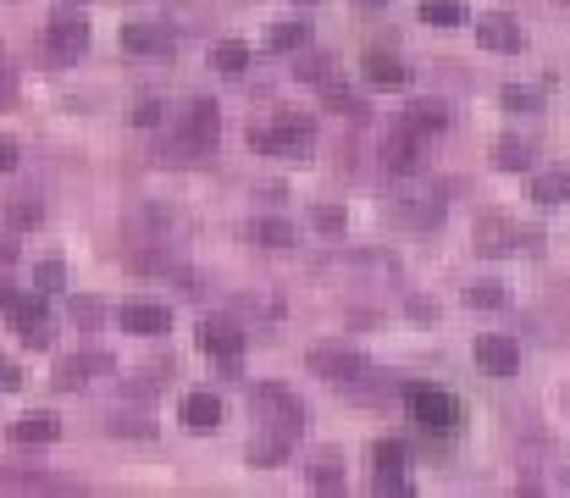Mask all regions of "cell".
I'll list each match as a JSON object with an SVG mask.
<instances>
[{
	"mask_svg": "<svg viewBox=\"0 0 570 498\" xmlns=\"http://www.w3.org/2000/svg\"><path fill=\"white\" fill-rule=\"evenodd\" d=\"M382 216L399 227H438L443 222V183L421 178V172H399L382 194Z\"/></svg>",
	"mask_w": 570,
	"mask_h": 498,
	"instance_id": "1",
	"label": "cell"
},
{
	"mask_svg": "<svg viewBox=\"0 0 570 498\" xmlns=\"http://www.w3.org/2000/svg\"><path fill=\"white\" fill-rule=\"evenodd\" d=\"M310 371H316L321 382H333V388L355 393V399H371V393H377V377H382L366 355H355V349H344V344H316L310 349Z\"/></svg>",
	"mask_w": 570,
	"mask_h": 498,
	"instance_id": "2",
	"label": "cell"
},
{
	"mask_svg": "<svg viewBox=\"0 0 570 498\" xmlns=\"http://www.w3.org/2000/svg\"><path fill=\"white\" fill-rule=\"evenodd\" d=\"M250 410H255V432H272V438H288V443L305 432V404L277 382H261L250 393Z\"/></svg>",
	"mask_w": 570,
	"mask_h": 498,
	"instance_id": "3",
	"label": "cell"
},
{
	"mask_svg": "<svg viewBox=\"0 0 570 498\" xmlns=\"http://www.w3.org/2000/svg\"><path fill=\"white\" fill-rule=\"evenodd\" d=\"M216 133H222L216 100H194V106H183L178 128H172V139H167L172 161H194V155H211V150H216Z\"/></svg>",
	"mask_w": 570,
	"mask_h": 498,
	"instance_id": "4",
	"label": "cell"
},
{
	"mask_svg": "<svg viewBox=\"0 0 570 498\" xmlns=\"http://www.w3.org/2000/svg\"><path fill=\"white\" fill-rule=\"evenodd\" d=\"M250 150L283 155V161H305V155L316 150V122L310 117H277L272 128H261V133L250 128Z\"/></svg>",
	"mask_w": 570,
	"mask_h": 498,
	"instance_id": "5",
	"label": "cell"
},
{
	"mask_svg": "<svg viewBox=\"0 0 570 498\" xmlns=\"http://www.w3.org/2000/svg\"><path fill=\"white\" fill-rule=\"evenodd\" d=\"M327 272L349 288H399V261L382 255V249H360V255H344V261H327Z\"/></svg>",
	"mask_w": 570,
	"mask_h": 498,
	"instance_id": "6",
	"label": "cell"
},
{
	"mask_svg": "<svg viewBox=\"0 0 570 498\" xmlns=\"http://www.w3.org/2000/svg\"><path fill=\"white\" fill-rule=\"evenodd\" d=\"M404 404H410V421H416L421 432H454L460 427V404H454V393H443V388H410L404 393Z\"/></svg>",
	"mask_w": 570,
	"mask_h": 498,
	"instance_id": "7",
	"label": "cell"
},
{
	"mask_svg": "<svg viewBox=\"0 0 570 498\" xmlns=\"http://www.w3.org/2000/svg\"><path fill=\"white\" fill-rule=\"evenodd\" d=\"M476 249L482 255H510V249H532L537 244V233L532 227H521V222H510V216H476Z\"/></svg>",
	"mask_w": 570,
	"mask_h": 498,
	"instance_id": "8",
	"label": "cell"
},
{
	"mask_svg": "<svg viewBox=\"0 0 570 498\" xmlns=\"http://www.w3.org/2000/svg\"><path fill=\"white\" fill-rule=\"evenodd\" d=\"M84 50H89V23H84V17H72V12L50 17V28H45V56L56 61V67H72Z\"/></svg>",
	"mask_w": 570,
	"mask_h": 498,
	"instance_id": "9",
	"label": "cell"
},
{
	"mask_svg": "<svg viewBox=\"0 0 570 498\" xmlns=\"http://www.w3.org/2000/svg\"><path fill=\"white\" fill-rule=\"evenodd\" d=\"M427 150H432V133H416V128H404V122L382 139L388 172H421V166H427Z\"/></svg>",
	"mask_w": 570,
	"mask_h": 498,
	"instance_id": "10",
	"label": "cell"
},
{
	"mask_svg": "<svg viewBox=\"0 0 570 498\" xmlns=\"http://www.w3.org/2000/svg\"><path fill=\"white\" fill-rule=\"evenodd\" d=\"M200 349L211 360H222V366H238V355H244V327L227 316H205L200 321Z\"/></svg>",
	"mask_w": 570,
	"mask_h": 498,
	"instance_id": "11",
	"label": "cell"
},
{
	"mask_svg": "<svg viewBox=\"0 0 570 498\" xmlns=\"http://www.w3.org/2000/svg\"><path fill=\"white\" fill-rule=\"evenodd\" d=\"M476 366L487 377H515L521 371V344L504 338V332H487V338H476Z\"/></svg>",
	"mask_w": 570,
	"mask_h": 498,
	"instance_id": "12",
	"label": "cell"
},
{
	"mask_svg": "<svg viewBox=\"0 0 570 498\" xmlns=\"http://www.w3.org/2000/svg\"><path fill=\"white\" fill-rule=\"evenodd\" d=\"M122 50H133V56H172L178 39H172L167 23H128L122 28Z\"/></svg>",
	"mask_w": 570,
	"mask_h": 498,
	"instance_id": "13",
	"label": "cell"
},
{
	"mask_svg": "<svg viewBox=\"0 0 570 498\" xmlns=\"http://www.w3.org/2000/svg\"><path fill=\"white\" fill-rule=\"evenodd\" d=\"M122 332H139V338H161V332H172V310L167 305H150V299H133V305H122Z\"/></svg>",
	"mask_w": 570,
	"mask_h": 498,
	"instance_id": "14",
	"label": "cell"
},
{
	"mask_svg": "<svg viewBox=\"0 0 570 498\" xmlns=\"http://www.w3.org/2000/svg\"><path fill=\"white\" fill-rule=\"evenodd\" d=\"M178 421L189 432H216L222 427V399H216V393H189V399H183V410H178Z\"/></svg>",
	"mask_w": 570,
	"mask_h": 498,
	"instance_id": "15",
	"label": "cell"
},
{
	"mask_svg": "<svg viewBox=\"0 0 570 498\" xmlns=\"http://www.w3.org/2000/svg\"><path fill=\"white\" fill-rule=\"evenodd\" d=\"M476 39H482L487 50H499V56H515V50L526 45L515 17H482V23H476Z\"/></svg>",
	"mask_w": 570,
	"mask_h": 498,
	"instance_id": "16",
	"label": "cell"
},
{
	"mask_svg": "<svg viewBox=\"0 0 570 498\" xmlns=\"http://www.w3.org/2000/svg\"><path fill=\"white\" fill-rule=\"evenodd\" d=\"M95 371H111V360H106V355H67V360L56 366V377H50V382H56L61 393H72V388H84Z\"/></svg>",
	"mask_w": 570,
	"mask_h": 498,
	"instance_id": "17",
	"label": "cell"
},
{
	"mask_svg": "<svg viewBox=\"0 0 570 498\" xmlns=\"http://www.w3.org/2000/svg\"><path fill=\"white\" fill-rule=\"evenodd\" d=\"M61 438V421L50 410H28L23 421H12V443H56Z\"/></svg>",
	"mask_w": 570,
	"mask_h": 498,
	"instance_id": "18",
	"label": "cell"
},
{
	"mask_svg": "<svg viewBox=\"0 0 570 498\" xmlns=\"http://www.w3.org/2000/svg\"><path fill=\"white\" fill-rule=\"evenodd\" d=\"M366 83H377V89H404V83H410V67H404L399 56L371 50V56H366Z\"/></svg>",
	"mask_w": 570,
	"mask_h": 498,
	"instance_id": "19",
	"label": "cell"
},
{
	"mask_svg": "<svg viewBox=\"0 0 570 498\" xmlns=\"http://www.w3.org/2000/svg\"><path fill=\"white\" fill-rule=\"evenodd\" d=\"M404 128L443 133V128H449V106H443V100H410V106H404Z\"/></svg>",
	"mask_w": 570,
	"mask_h": 498,
	"instance_id": "20",
	"label": "cell"
},
{
	"mask_svg": "<svg viewBox=\"0 0 570 498\" xmlns=\"http://www.w3.org/2000/svg\"><path fill=\"white\" fill-rule=\"evenodd\" d=\"M532 200H537V205H565V200H570V172H565V166H548V172H537Z\"/></svg>",
	"mask_w": 570,
	"mask_h": 498,
	"instance_id": "21",
	"label": "cell"
},
{
	"mask_svg": "<svg viewBox=\"0 0 570 498\" xmlns=\"http://www.w3.org/2000/svg\"><path fill=\"white\" fill-rule=\"evenodd\" d=\"M421 23H432V28H460V23H465V0H421Z\"/></svg>",
	"mask_w": 570,
	"mask_h": 498,
	"instance_id": "22",
	"label": "cell"
},
{
	"mask_svg": "<svg viewBox=\"0 0 570 498\" xmlns=\"http://www.w3.org/2000/svg\"><path fill=\"white\" fill-rule=\"evenodd\" d=\"M211 67L227 72V78H238V72L250 67V45H238V39H222V45L211 50Z\"/></svg>",
	"mask_w": 570,
	"mask_h": 498,
	"instance_id": "23",
	"label": "cell"
},
{
	"mask_svg": "<svg viewBox=\"0 0 570 498\" xmlns=\"http://www.w3.org/2000/svg\"><path fill=\"white\" fill-rule=\"evenodd\" d=\"M250 238H255V244H266V249H288V244H294V227L277 222V216H261V222H250Z\"/></svg>",
	"mask_w": 570,
	"mask_h": 498,
	"instance_id": "24",
	"label": "cell"
},
{
	"mask_svg": "<svg viewBox=\"0 0 570 498\" xmlns=\"http://www.w3.org/2000/svg\"><path fill=\"white\" fill-rule=\"evenodd\" d=\"M321 95H327V106H333L338 117H366V100H360L355 89H344V83L327 78V83H321Z\"/></svg>",
	"mask_w": 570,
	"mask_h": 498,
	"instance_id": "25",
	"label": "cell"
},
{
	"mask_svg": "<svg viewBox=\"0 0 570 498\" xmlns=\"http://www.w3.org/2000/svg\"><path fill=\"white\" fill-rule=\"evenodd\" d=\"M310 482L327 487V493H333V487H344V460H338L333 449H321V454H316V465H310Z\"/></svg>",
	"mask_w": 570,
	"mask_h": 498,
	"instance_id": "26",
	"label": "cell"
},
{
	"mask_svg": "<svg viewBox=\"0 0 570 498\" xmlns=\"http://www.w3.org/2000/svg\"><path fill=\"white\" fill-rule=\"evenodd\" d=\"M493 161H499L504 172H526V166H532V144H521V139H499V144H493Z\"/></svg>",
	"mask_w": 570,
	"mask_h": 498,
	"instance_id": "27",
	"label": "cell"
},
{
	"mask_svg": "<svg viewBox=\"0 0 570 498\" xmlns=\"http://www.w3.org/2000/svg\"><path fill=\"white\" fill-rule=\"evenodd\" d=\"M283 454H288V438L255 432V443H250V465H283Z\"/></svg>",
	"mask_w": 570,
	"mask_h": 498,
	"instance_id": "28",
	"label": "cell"
},
{
	"mask_svg": "<svg viewBox=\"0 0 570 498\" xmlns=\"http://www.w3.org/2000/svg\"><path fill=\"white\" fill-rule=\"evenodd\" d=\"M6 216H12V227H39V222H45V205H39L34 194H17Z\"/></svg>",
	"mask_w": 570,
	"mask_h": 498,
	"instance_id": "29",
	"label": "cell"
},
{
	"mask_svg": "<svg viewBox=\"0 0 570 498\" xmlns=\"http://www.w3.org/2000/svg\"><path fill=\"white\" fill-rule=\"evenodd\" d=\"M305 39H310L305 23H277L272 28V50H305Z\"/></svg>",
	"mask_w": 570,
	"mask_h": 498,
	"instance_id": "30",
	"label": "cell"
},
{
	"mask_svg": "<svg viewBox=\"0 0 570 498\" xmlns=\"http://www.w3.org/2000/svg\"><path fill=\"white\" fill-rule=\"evenodd\" d=\"M465 299H471V305H482V310H499V305H504V288H499V283H487V277H482V283H471V288H465Z\"/></svg>",
	"mask_w": 570,
	"mask_h": 498,
	"instance_id": "31",
	"label": "cell"
},
{
	"mask_svg": "<svg viewBox=\"0 0 570 498\" xmlns=\"http://www.w3.org/2000/svg\"><path fill=\"white\" fill-rule=\"evenodd\" d=\"M504 111H537V89L510 83V89H504Z\"/></svg>",
	"mask_w": 570,
	"mask_h": 498,
	"instance_id": "32",
	"label": "cell"
},
{
	"mask_svg": "<svg viewBox=\"0 0 570 498\" xmlns=\"http://www.w3.org/2000/svg\"><path fill=\"white\" fill-rule=\"evenodd\" d=\"M371 460H377V471H399V465H404V443H377Z\"/></svg>",
	"mask_w": 570,
	"mask_h": 498,
	"instance_id": "33",
	"label": "cell"
},
{
	"mask_svg": "<svg viewBox=\"0 0 570 498\" xmlns=\"http://www.w3.org/2000/svg\"><path fill=\"white\" fill-rule=\"evenodd\" d=\"M310 222H316L321 233H344V211H338V205H316V211H310Z\"/></svg>",
	"mask_w": 570,
	"mask_h": 498,
	"instance_id": "34",
	"label": "cell"
},
{
	"mask_svg": "<svg viewBox=\"0 0 570 498\" xmlns=\"http://www.w3.org/2000/svg\"><path fill=\"white\" fill-rule=\"evenodd\" d=\"M133 122H139V128H155V122H161V100L144 95L139 106H133Z\"/></svg>",
	"mask_w": 570,
	"mask_h": 498,
	"instance_id": "35",
	"label": "cell"
},
{
	"mask_svg": "<svg viewBox=\"0 0 570 498\" xmlns=\"http://www.w3.org/2000/svg\"><path fill=\"white\" fill-rule=\"evenodd\" d=\"M17 338H23L28 349H50V321H34V327H23Z\"/></svg>",
	"mask_w": 570,
	"mask_h": 498,
	"instance_id": "36",
	"label": "cell"
},
{
	"mask_svg": "<svg viewBox=\"0 0 570 498\" xmlns=\"http://www.w3.org/2000/svg\"><path fill=\"white\" fill-rule=\"evenodd\" d=\"M34 283H39V288H61V261H39Z\"/></svg>",
	"mask_w": 570,
	"mask_h": 498,
	"instance_id": "37",
	"label": "cell"
},
{
	"mask_svg": "<svg viewBox=\"0 0 570 498\" xmlns=\"http://www.w3.org/2000/svg\"><path fill=\"white\" fill-rule=\"evenodd\" d=\"M12 166H17V144L0 139V172H12Z\"/></svg>",
	"mask_w": 570,
	"mask_h": 498,
	"instance_id": "38",
	"label": "cell"
},
{
	"mask_svg": "<svg viewBox=\"0 0 570 498\" xmlns=\"http://www.w3.org/2000/svg\"><path fill=\"white\" fill-rule=\"evenodd\" d=\"M12 89H17V83H12V67H6V61H0V106H6V100H12Z\"/></svg>",
	"mask_w": 570,
	"mask_h": 498,
	"instance_id": "39",
	"label": "cell"
},
{
	"mask_svg": "<svg viewBox=\"0 0 570 498\" xmlns=\"http://www.w3.org/2000/svg\"><path fill=\"white\" fill-rule=\"evenodd\" d=\"M17 382H23V377H17V366H12V360H0V388H17Z\"/></svg>",
	"mask_w": 570,
	"mask_h": 498,
	"instance_id": "40",
	"label": "cell"
},
{
	"mask_svg": "<svg viewBox=\"0 0 570 498\" xmlns=\"http://www.w3.org/2000/svg\"><path fill=\"white\" fill-rule=\"evenodd\" d=\"M355 6H366V12H377V6H388V0H355Z\"/></svg>",
	"mask_w": 570,
	"mask_h": 498,
	"instance_id": "41",
	"label": "cell"
},
{
	"mask_svg": "<svg viewBox=\"0 0 570 498\" xmlns=\"http://www.w3.org/2000/svg\"><path fill=\"white\" fill-rule=\"evenodd\" d=\"M559 6H570V0H559Z\"/></svg>",
	"mask_w": 570,
	"mask_h": 498,
	"instance_id": "42",
	"label": "cell"
}]
</instances>
